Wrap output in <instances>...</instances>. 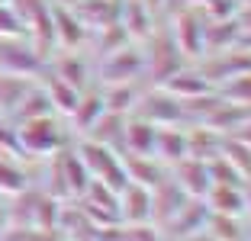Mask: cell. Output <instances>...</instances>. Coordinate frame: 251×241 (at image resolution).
Returning a JSON list of instances; mask_svg holds the SVG:
<instances>
[{"label":"cell","mask_w":251,"mask_h":241,"mask_svg":"<svg viewBox=\"0 0 251 241\" xmlns=\"http://www.w3.org/2000/svg\"><path fill=\"white\" fill-rule=\"evenodd\" d=\"M142 55H145V77L151 80L155 87H161L164 80L177 71V68H184V61H187L177 51L171 32H151V36L145 39Z\"/></svg>","instance_id":"cell-3"},{"label":"cell","mask_w":251,"mask_h":241,"mask_svg":"<svg viewBox=\"0 0 251 241\" xmlns=\"http://www.w3.org/2000/svg\"><path fill=\"white\" fill-rule=\"evenodd\" d=\"M23 36H26V29H23L20 16L13 13L7 0H0V39H23Z\"/></svg>","instance_id":"cell-32"},{"label":"cell","mask_w":251,"mask_h":241,"mask_svg":"<svg viewBox=\"0 0 251 241\" xmlns=\"http://www.w3.org/2000/svg\"><path fill=\"white\" fill-rule=\"evenodd\" d=\"M142 3H145V7L151 10V13H161V10H164V3H168V0H142Z\"/></svg>","instance_id":"cell-36"},{"label":"cell","mask_w":251,"mask_h":241,"mask_svg":"<svg viewBox=\"0 0 251 241\" xmlns=\"http://www.w3.org/2000/svg\"><path fill=\"white\" fill-rule=\"evenodd\" d=\"M100 36H97V58H106V55H113V51L126 48V45H132V39L126 36V29L116 23H110V26H103V29H97Z\"/></svg>","instance_id":"cell-31"},{"label":"cell","mask_w":251,"mask_h":241,"mask_svg":"<svg viewBox=\"0 0 251 241\" xmlns=\"http://www.w3.org/2000/svg\"><path fill=\"white\" fill-rule=\"evenodd\" d=\"M219 158H226L232 168L251 183V148L248 145H242V142L232 139V135H226V139H222V148H219Z\"/></svg>","instance_id":"cell-30"},{"label":"cell","mask_w":251,"mask_h":241,"mask_svg":"<svg viewBox=\"0 0 251 241\" xmlns=\"http://www.w3.org/2000/svg\"><path fill=\"white\" fill-rule=\"evenodd\" d=\"M161 87L168 90L171 96H177L180 103H190V100H200V96L213 94V84L203 77V71H200L197 65H184V68H177V71L171 74V77L164 80Z\"/></svg>","instance_id":"cell-11"},{"label":"cell","mask_w":251,"mask_h":241,"mask_svg":"<svg viewBox=\"0 0 251 241\" xmlns=\"http://www.w3.org/2000/svg\"><path fill=\"white\" fill-rule=\"evenodd\" d=\"M39 87H42V94H45V100H49V106H52V113H58V116H71V110L77 106V100H81V94H84V90L71 87L68 80H61L49 65H45L42 74H39Z\"/></svg>","instance_id":"cell-12"},{"label":"cell","mask_w":251,"mask_h":241,"mask_svg":"<svg viewBox=\"0 0 251 241\" xmlns=\"http://www.w3.org/2000/svg\"><path fill=\"white\" fill-rule=\"evenodd\" d=\"M248 241H251V232H248Z\"/></svg>","instance_id":"cell-38"},{"label":"cell","mask_w":251,"mask_h":241,"mask_svg":"<svg viewBox=\"0 0 251 241\" xmlns=\"http://www.w3.org/2000/svg\"><path fill=\"white\" fill-rule=\"evenodd\" d=\"M0 203H3V196H0Z\"/></svg>","instance_id":"cell-39"},{"label":"cell","mask_w":251,"mask_h":241,"mask_svg":"<svg viewBox=\"0 0 251 241\" xmlns=\"http://www.w3.org/2000/svg\"><path fill=\"white\" fill-rule=\"evenodd\" d=\"M71 10L81 16L87 29H103L119 20V0H77Z\"/></svg>","instance_id":"cell-22"},{"label":"cell","mask_w":251,"mask_h":241,"mask_svg":"<svg viewBox=\"0 0 251 241\" xmlns=\"http://www.w3.org/2000/svg\"><path fill=\"white\" fill-rule=\"evenodd\" d=\"M26 187H32V177L26 170V158L0 151V196L10 199L16 193H23Z\"/></svg>","instance_id":"cell-18"},{"label":"cell","mask_w":251,"mask_h":241,"mask_svg":"<svg viewBox=\"0 0 251 241\" xmlns=\"http://www.w3.org/2000/svg\"><path fill=\"white\" fill-rule=\"evenodd\" d=\"M206 219H209V209L203 206V199H187L158 232L171 241H187V238H193V235H200L206 228Z\"/></svg>","instance_id":"cell-7"},{"label":"cell","mask_w":251,"mask_h":241,"mask_svg":"<svg viewBox=\"0 0 251 241\" xmlns=\"http://www.w3.org/2000/svg\"><path fill=\"white\" fill-rule=\"evenodd\" d=\"M100 87H110V84H135L139 77H145V55H142L139 45H126V48L113 51L106 58H97L94 68Z\"/></svg>","instance_id":"cell-2"},{"label":"cell","mask_w":251,"mask_h":241,"mask_svg":"<svg viewBox=\"0 0 251 241\" xmlns=\"http://www.w3.org/2000/svg\"><path fill=\"white\" fill-rule=\"evenodd\" d=\"M58 161H61V180H65V193L68 199H81L84 190L90 187V170L84 168V161L74 154V148H65V151H58Z\"/></svg>","instance_id":"cell-20"},{"label":"cell","mask_w":251,"mask_h":241,"mask_svg":"<svg viewBox=\"0 0 251 241\" xmlns=\"http://www.w3.org/2000/svg\"><path fill=\"white\" fill-rule=\"evenodd\" d=\"M132 116H142L155 125H184L187 122V110L177 96H171L164 87H151V90H142L139 103H135Z\"/></svg>","instance_id":"cell-4"},{"label":"cell","mask_w":251,"mask_h":241,"mask_svg":"<svg viewBox=\"0 0 251 241\" xmlns=\"http://www.w3.org/2000/svg\"><path fill=\"white\" fill-rule=\"evenodd\" d=\"M155 135L158 125L148 122L142 116H126L123 125V154H145V158H155Z\"/></svg>","instance_id":"cell-15"},{"label":"cell","mask_w":251,"mask_h":241,"mask_svg":"<svg viewBox=\"0 0 251 241\" xmlns=\"http://www.w3.org/2000/svg\"><path fill=\"white\" fill-rule=\"evenodd\" d=\"M216 96L222 103H232V106H242V110H251V71H238L232 77L219 80L216 84Z\"/></svg>","instance_id":"cell-25"},{"label":"cell","mask_w":251,"mask_h":241,"mask_svg":"<svg viewBox=\"0 0 251 241\" xmlns=\"http://www.w3.org/2000/svg\"><path fill=\"white\" fill-rule=\"evenodd\" d=\"M155 158L161 161L164 168L177 164L180 158H187V129H184V125H158Z\"/></svg>","instance_id":"cell-19"},{"label":"cell","mask_w":251,"mask_h":241,"mask_svg":"<svg viewBox=\"0 0 251 241\" xmlns=\"http://www.w3.org/2000/svg\"><path fill=\"white\" fill-rule=\"evenodd\" d=\"M103 116V96H100V90H84L81 100H77V106L71 110V116H68V122H71V129L77 132V135H87L90 125L97 122V119Z\"/></svg>","instance_id":"cell-23"},{"label":"cell","mask_w":251,"mask_h":241,"mask_svg":"<svg viewBox=\"0 0 251 241\" xmlns=\"http://www.w3.org/2000/svg\"><path fill=\"white\" fill-rule=\"evenodd\" d=\"M222 139H226V135L206 129V125L187 129V154H190V158H200V161H213L222 148Z\"/></svg>","instance_id":"cell-27"},{"label":"cell","mask_w":251,"mask_h":241,"mask_svg":"<svg viewBox=\"0 0 251 241\" xmlns=\"http://www.w3.org/2000/svg\"><path fill=\"white\" fill-rule=\"evenodd\" d=\"M7 228H10V212H7V206L0 203V238L7 235Z\"/></svg>","instance_id":"cell-35"},{"label":"cell","mask_w":251,"mask_h":241,"mask_svg":"<svg viewBox=\"0 0 251 241\" xmlns=\"http://www.w3.org/2000/svg\"><path fill=\"white\" fill-rule=\"evenodd\" d=\"M203 232L216 241H248V219H238V216H213L209 212Z\"/></svg>","instance_id":"cell-29"},{"label":"cell","mask_w":251,"mask_h":241,"mask_svg":"<svg viewBox=\"0 0 251 241\" xmlns=\"http://www.w3.org/2000/svg\"><path fill=\"white\" fill-rule=\"evenodd\" d=\"M139 94L142 90L135 87V84H110V87L100 90L103 110L106 113H119V116H132L135 103H139Z\"/></svg>","instance_id":"cell-28"},{"label":"cell","mask_w":251,"mask_h":241,"mask_svg":"<svg viewBox=\"0 0 251 241\" xmlns=\"http://www.w3.org/2000/svg\"><path fill=\"white\" fill-rule=\"evenodd\" d=\"M213 216H238V219H248V196H245V187H226V183H213L203 196Z\"/></svg>","instance_id":"cell-13"},{"label":"cell","mask_w":251,"mask_h":241,"mask_svg":"<svg viewBox=\"0 0 251 241\" xmlns=\"http://www.w3.org/2000/svg\"><path fill=\"white\" fill-rule=\"evenodd\" d=\"M55 74H58L61 80H68L71 87H77V90H87V84H90V77H94V68H90V61H84L77 51H65L61 58H55L52 65Z\"/></svg>","instance_id":"cell-24"},{"label":"cell","mask_w":251,"mask_h":241,"mask_svg":"<svg viewBox=\"0 0 251 241\" xmlns=\"http://www.w3.org/2000/svg\"><path fill=\"white\" fill-rule=\"evenodd\" d=\"M151 10L142 3V0H119V26L126 29V36L132 42H145L155 26H151Z\"/></svg>","instance_id":"cell-17"},{"label":"cell","mask_w":251,"mask_h":241,"mask_svg":"<svg viewBox=\"0 0 251 241\" xmlns=\"http://www.w3.org/2000/svg\"><path fill=\"white\" fill-rule=\"evenodd\" d=\"M203 26H206V16H203L200 7L177 10V16H174V23H171V39H174L177 51L187 61L203 58V51H206V45H203Z\"/></svg>","instance_id":"cell-5"},{"label":"cell","mask_w":251,"mask_h":241,"mask_svg":"<svg viewBox=\"0 0 251 241\" xmlns=\"http://www.w3.org/2000/svg\"><path fill=\"white\" fill-rule=\"evenodd\" d=\"M16 139H20L23 158H52V154H58L61 148H68L65 129L58 125L55 113L16 122Z\"/></svg>","instance_id":"cell-1"},{"label":"cell","mask_w":251,"mask_h":241,"mask_svg":"<svg viewBox=\"0 0 251 241\" xmlns=\"http://www.w3.org/2000/svg\"><path fill=\"white\" fill-rule=\"evenodd\" d=\"M123 170H126V180L129 183H139L145 190H155L158 183L168 180V168H164L158 158H145V154H123Z\"/></svg>","instance_id":"cell-14"},{"label":"cell","mask_w":251,"mask_h":241,"mask_svg":"<svg viewBox=\"0 0 251 241\" xmlns=\"http://www.w3.org/2000/svg\"><path fill=\"white\" fill-rule=\"evenodd\" d=\"M168 174H171V180L177 183V187H180V190H184L190 199H203V196H206V190L213 187L206 161L190 158V154H187V158H180L177 164H171Z\"/></svg>","instance_id":"cell-8"},{"label":"cell","mask_w":251,"mask_h":241,"mask_svg":"<svg viewBox=\"0 0 251 241\" xmlns=\"http://www.w3.org/2000/svg\"><path fill=\"white\" fill-rule=\"evenodd\" d=\"M238 39H242V26H238L235 16L232 20H206V26H203L206 51H229L238 45Z\"/></svg>","instance_id":"cell-21"},{"label":"cell","mask_w":251,"mask_h":241,"mask_svg":"<svg viewBox=\"0 0 251 241\" xmlns=\"http://www.w3.org/2000/svg\"><path fill=\"white\" fill-rule=\"evenodd\" d=\"M123 125H126V116H119V113H106L97 119L94 125H90V132L84 135V139H94L100 142V145L113 148V151H119L123 148Z\"/></svg>","instance_id":"cell-26"},{"label":"cell","mask_w":251,"mask_h":241,"mask_svg":"<svg viewBox=\"0 0 251 241\" xmlns=\"http://www.w3.org/2000/svg\"><path fill=\"white\" fill-rule=\"evenodd\" d=\"M232 139H238V142H242V145H248V148H251V116L245 119V122L238 125L235 132H232Z\"/></svg>","instance_id":"cell-34"},{"label":"cell","mask_w":251,"mask_h":241,"mask_svg":"<svg viewBox=\"0 0 251 241\" xmlns=\"http://www.w3.org/2000/svg\"><path fill=\"white\" fill-rule=\"evenodd\" d=\"M119 199V225H151V190L139 183H126L116 193Z\"/></svg>","instance_id":"cell-9"},{"label":"cell","mask_w":251,"mask_h":241,"mask_svg":"<svg viewBox=\"0 0 251 241\" xmlns=\"http://www.w3.org/2000/svg\"><path fill=\"white\" fill-rule=\"evenodd\" d=\"M52 26H55V45H61L65 51H77L87 42L90 29L81 23V16L65 3H55V0H52Z\"/></svg>","instance_id":"cell-10"},{"label":"cell","mask_w":251,"mask_h":241,"mask_svg":"<svg viewBox=\"0 0 251 241\" xmlns=\"http://www.w3.org/2000/svg\"><path fill=\"white\" fill-rule=\"evenodd\" d=\"M0 151L23 154L20 151V139H16V122L10 116H3V113H0Z\"/></svg>","instance_id":"cell-33"},{"label":"cell","mask_w":251,"mask_h":241,"mask_svg":"<svg viewBox=\"0 0 251 241\" xmlns=\"http://www.w3.org/2000/svg\"><path fill=\"white\" fill-rule=\"evenodd\" d=\"M187 241H216V238H209L206 232H200V235H193V238H187Z\"/></svg>","instance_id":"cell-37"},{"label":"cell","mask_w":251,"mask_h":241,"mask_svg":"<svg viewBox=\"0 0 251 241\" xmlns=\"http://www.w3.org/2000/svg\"><path fill=\"white\" fill-rule=\"evenodd\" d=\"M45 68V58L23 39H0V74L36 80Z\"/></svg>","instance_id":"cell-6"},{"label":"cell","mask_w":251,"mask_h":241,"mask_svg":"<svg viewBox=\"0 0 251 241\" xmlns=\"http://www.w3.org/2000/svg\"><path fill=\"white\" fill-rule=\"evenodd\" d=\"M187 199H190V196H187L177 183L171 180V174H168V180L158 183L155 190H151V225L161 228L164 222H168L171 216H174V212L187 203Z\"/></svg>","instance_id":"cell-16"}]
</instances>
